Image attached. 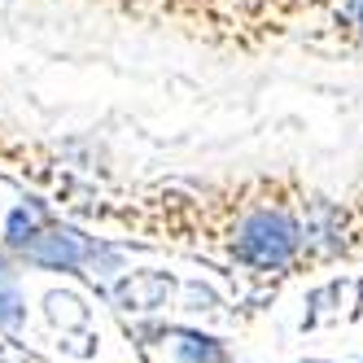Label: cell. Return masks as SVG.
Masks as SVG:
<instances>
[{
    "instance_id": "cell-1",
    "label": "cell",
    "mask_w": 363,
    "mask_h": 363,
    "mask_svg": "<svg viewBox=\"0 0 363 363\" xmlns=\"http://www.w3.org/2000/svg\"><path fill=\"white\" fill-rule=\"evenodd\" d=\"M184 289L171 272H153V267H127V272H114L101 294H106L118 311H162V306H175V294Z\"/></svg>"
},
{
    "instance_id": "cell-2",
    "label": "cell",
    "mask_w": 363,
    "mask_h": 363,
    "mask_svg": "<svg viewBox=\"0 0 363 363\" xmlns=\"http://www.w3.org/2000/svg\"><path fill=\"white\" fill-rule=\"evenodd\" d=\"M162 342V350L171 354V363H232L228 346L219 337L201 333V328H149Z\"/></svg>"
},
{
    "instance_id": "cell-3",
    "label": "cell",
    "mask_w": 363,
    "mask_h": 363,
    "mask_svg": "<svg viewBox=\"0 0 363 363\" xmlns=\"http://www.w3.org/2000/svg\"><path fill=\"white\" fill-rule=\"evenodd\" d=\"M337 27L363 53V0H337Z\"/></svg>"
},
{
    "instance_id": "cell-4",
    "label": "cell",
    "mask_w": 363,
    "mask_h": 363,
    "mask_svg": "<svg viewBox=\"0 0 363 363\" xmlns=\"http://www.w3.org/2000/svg\"><path fill=\"white\" fill-rule=\"evenodd\" d=\"M0 363H44L35 350H27L18 342V333L13 337H0Z\"/></svg>"
}]
</instances>
